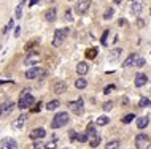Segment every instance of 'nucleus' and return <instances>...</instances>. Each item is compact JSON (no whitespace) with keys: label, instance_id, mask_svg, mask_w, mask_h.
Instances as JSON below:
<instances>
[{"label":"nucleus","instance_id":"1","mask_svg":"<svg viewBox=\"0 0 151 149\" xmlns=\"http://www.w3.org/2000/svg\"><path fill=\"white\" fill-rule=\"evenodd\" d=\"M69 121H70L69 113L62 111V113L54 114V117H53V121H51V127H53V128H60V127H65V125L69 124Z\"/></svg>","mask_w":151,"mask_h":149},{"label":"nucleus","instance_id":"2","mask_svg":"<svg viewBox=\"0 0 151 149\" xmlns=\"http://www.w3.org/2000/svg\"><path fill=\"white\" fill-rule=\"evenodd\" d=\"M33 103H35V97L30 95V94L21 92V97H19V101H18V108H19V110H27V108H32Z\"/></svg>","mask_w":151,"mask_h":149},{"label":"nucleus","instance_id":"3","mask_svg":"<svg viewBox=\"0 0 151 149\" xmlns=\"http://www.w3.org/2000/svg\"><path fill=\"white\" fill-rule=\"evenodd\" d=\"M67 33H69V30H67V29H57V30H56V32H54V38H53V46L59 48V46L64 43V40H65Z\"/></svg>","mask_w":151,"mask_h":149},{"label":"nucleus","instance_id":"4","mask_svg":"<svg viewBox=\"0 0 151 149\" xmlns=\"http://www.w3.org/2000/svg\"><path fill=\"white\" fill-rule=\"evenodd\" d=\"M69 108L76 114V116H81V114L85 113V101H83V99H78L76 101H70Z\"/></svg>","mask_w":151,"mask_h":149},{"label":"nucleus","instance_id":"5","mask_svg":"<svg viewBox=\"0 0 151 149\" xmlns=\"http://www.w3.org/2000/svg\"><path fill=\"white\" fill-rule=\"evenodd\" d=\"M46 72L45 68H42V67H33V68H29L27 72H26V78L27 79H35V78H42L45 76Z\"/></svg>","mask_w":151,"mask_h":149},{"label":"nucleus","instance_id":"6","mask_svg":"<svg viewBox=\"0 0 151 149\" xmlns=\"http://www.w3.org/2000/svg\"><path fill=\"white\" fill-rule=\"evenodd\" d=\"M15 106H16V103L15 101H3L2 105H0V116L2 117H5V116H8V114H11V111L15 110Z\"/></svg>","mask_w":151,"mask_h":149},{"label":"nucleus","instance_id":"7","mask_svg":"<svg viewBox=\"0 0 151 149\" xmlns=\"http://www.w3.org/2000/svg\"><path fill=\"white\" fill-rule=\"evenodd\" d=\"M89 6H91V0H80L75 5V13L76 14H85V13H88Z\"/></svg>","mask_w":151,"mask_h":149},{"label":"nucleus","instance_id":"8","mask_svg":"<svg viewBox=\"0 0 151 149\" xmlns=\"http://www.w3.org/2000/svg\"><path fill=\"white\" fill-rule=\"evenodd\" d=\"M148 146V135L145 133H140L135 137V148L137 149H146Z\"/></svg>","mask_w":151,"mask_h":149},{"label":"nucleus","instance_id":"9","mask_svg":"<svg viewBox=\"0 0 151 149\" xmlns=\"http://www.w3.org/2000/svg\"><path fill=\"white\" fill-rule=\"evenodd\" d=\"M0 149H18V143L13 138H5L0 141Z\"/></svg>","mask_w":151,"mask_h":149},{"label":"nucleus","instance_id":"10","mask_svg":"<svg viewBox=\"0 0 151 149\" xmlns=\"http://www.w3.org/2000/svg\"><path fill=\"white\" fill-rule=\"evenodd\" d=\"M38 62V52L37 51H30L24 59V65H35Z\"/></svg>","mask_w":151,"mask_h":149},{"label":"nucleus","instance_id":"11","mask_svg":"<svg viewBox=\"0 0 151 149\" xmlns=\"http://www.w3.org/2000/svg\"><path fill=\"white\" fill-rule=\"evenodd\" d=\"M146 83H148V76H146L145 73H139V74H135V81H134L135 87H143Z\"/></svg>","mask_w":151,"mask_h":149},{"label":"nucleus","instance_id":"12","mask_svg":"<svg viewBox=\"0 0 151 149\" xmlns=\"http://www.w3.org/2000/svg\"><path fill=\"white\" fill-rule=\"evenodd\" d=\"M137 59H139V54H130L129 57H126V60H124V63H123V67L124 68H129V67H132V65H135V62H137Z\"/></svg>","mask_w":151,"mask_h":149},{"label":"nucleus","instance_id":"13","mask_svg":"<svg viewBox=\"0 0 151 149\" xmlns=\"http://www.w3.org/2000/svg\"><path fill=\"white\" fill-rule=\"evenodd\" d=\"M45 137H46L45 128H35V130L30 133V138H32V140H40V138H45Z\"/></svg>","mask_w":151,"mask_h":149},{"label":"nucleus","instance_id":"14","mask_svg":"<svg viewBox=\"0 0 151 149\" xmlns=\"http://www.w3.org/2000/svg\"><path fill=\"white\" fill-rule=\"evenodd\" d=\"M67 90V84L64 83V81H57V83L54 84V92L57 94V95H60V94H64Z\"/></svg>","mask_w":151,"mask_h":149},{"label":"nucleus","instance_id":"15","mask_svg":"<svg viewBox=\"0 0 151 149\" xmlns=\"http://www.w3.org/2000/svg\"><path fill=\"white\" fill-rule=\"evenodd\" d=\"M56 18H57V11H56V8H51V10H48V11L45 13V19H46V21H49V22H54Z\"/></svg>","mask_w":151,"mask_h":149},{"label":"nucleus","instance_id":"16","mask_svg":"<svg viewBox=\"0 0 151 149\" xmlns=\"http://www.w3.org/2000/svg\"><path fill=\"white\" fill-rule=\"evenodd\" d=\"M89 70V65L86 62H80L78 65H76V73L80 74V76H83V74H86Z\"/></svg>","mask_w":151,"mask_h":149},{"label":"nucleus","instance_id":"17","mask_svg":"<svg viewBox=\"0 0 151 149\" xmlns=\"http://www.w3.org/2000/svg\"><path fill=\"white\" fill-rule=\"evenodd\" d=\"M142 10H143V3H142V2H134V3H132V8H130L132 14L139 16L140 13H142Z\"/></svg>","mask_w":151,"mask_h":149},{"label":"nucleus","instance_id":"18","mask_svg":"<svg viewBox=\"0 0 151 149\" xmlns=\"http://www.w3.org/2000/svg\"><path fill=\"white\" fill-rule=\"evenodd\" d=\"M26 121H27V114H21V116H19L18 119H16L15 122H13V127H15V128H18V130H19V128H21L22 125H24Z\"/></svg>","mask_w":151,"mask_h":149},{"label":"nucleus","instance_id":"19","mask_svg":"<svg viewBox=\"0 0 151 149\" xmlns=\"http://www.w3.org/2000/svg\"><path fill=\"white\" fill-rule=\"evenodd\" d=\"M121 52H123V49H121V48H115V49H112V51L108 52V59H110V60H116V59H119Z\"/></svg>","mask_w":151,"mask_h":149},{"label":"nucleus","instance_id":"20","mask_svg":"<svg viewBox=\"0 0 151 149\" xmlns=\"http://www.w3.org/2000/svg\"><path fill=\"white\" fill-rule=\"evenodd\" d=\"M150 124V117L148 116H143V117H139V121H137V127L139 128H146Z\"/></svg>","mask_w":151,"mask_h":149},{"label":"nucleus","instance_id":"21","mask_svg":"<svg viewBox=\"0 0 151 149\" xmlns=\"http://www.w3.org/2000/svg\"><path fill=\"white\" fill-rule=\"evenodd\" d=\"M75 87L76 89H86V87H88V81L85 79V78H78V79L75 81Z\"/></svg>","mask_w":151,"mask_h":149},{"label":"nucleus","instance_id":"22","mask_svg":"<svg viewBox=\"0 0 151 149\" xmlns=\"http://www.w3.org/2000/svg\"><path fill=\"white\" fill-rule=\"evenodd\" d=\"M60 106V101L59 100H51L46 103V110L48 111H53V110H57V108Z\"/></svg>","mask_w":151,"mask_h":149},{"label":"nucleus","instance_id":"23","mask_svg":"<svg viewBox=\"0 0 151 149\" xmlns=\"http://www.w3.org/2000/svg\"><path fill=\"white\" fill-rule=\"evenodd\" d=\"M100 144V137L99 135H94V137L89 138V146L91 148H97Z\"/></svg>","mask_w":151,"mask_h":149},{"label":"nucleus","instance_id":"24","mask_svg":"<svg viewBox=\"0 0 151 149\" xmlns=\"http://www.w3.org/2000/svg\"><path fill=\"white\" fill-rule=\"evenodd\" d=\"M108 122H110L108 116H100V117H97V119H96V124L99 125V127H100V125H107Z\"/></svg>","mask_w":151,"mask_h":149},{"label":"nucleus","instance_id":"25","mask_svg":"<svg viewBox=\"0 0 151 149\" xmlns=\"http://www.w3.org/2000/svg\"><path fill=\"white\" fill-rule=\"evenodd\" d=\"M119 140H112V141H108L107 143V146H105V149H118L119 148Z\"/></svg>","mask_w":151,"mask_h":149},{"label":"nucleus","instance_id":"26","mask_svg":"<svg viewBox=\"0 0 151 149\" xmlns=\"http://www.w3.org/2000/svg\"><path fill=\"white\" fill-rule=\"evenodd\" d=\"M139 106H142V108H146V106H151V100L148 99V97H142L139 101Z\"/></svg>","mask_w":151,"mask_h":149},{"label":"nucleus","instance_id":"27","mask_svg":"<svg viewBox=\"0 0 151 149\" xmlns=\"http://www.w3.org/2000/svg\"><path fill=\"white\" fill-rule=\"evenodd\" d=\"M85 54H86V59H94V57L97 56V49L96 48H89Z\"/></svg>","mask_w":151,"mask_h":149},{"label":"nucleus","instance_id":"28","mask_svg":"<svg viewBox=\"0 0 151 149\" xmlns=\"http://www.w3.org/2000/svg\"><path fill=\"white\" fill-rule=\"evenodd\" d=\"M86 133H88V137H94V135H97L96 133V127H94V124H89L88 125V128H86Z\"/></svg>","mask_w":151,"mask_h":149},{"label":"nucleus","instance_id":"29","mask_svg":"<svg viewBox=\"0 0 151 149\" xmlns=\"http://www.w3.org/2000/svg\"><path fill=\"white\" fill-rule=\"evenodd\" d=\"M88 140H89L88 133H78V137H76V141H80V143H86Z\"/></svg>","mask_w":151,"mask_h":149},{"label":"nucleus","instance_id":"30","mask_svg":"<svg viewBox=\"0 0 151 149\" xmlns=\"http://www.w3.org/2000/svg\"><path fill=\"white\" fill-rule=\"evenodd\" d=\"M134 117H135V114L134 113H130V114H127V116H124L123 117V124H130L134 121Z\"/></svg>","mask_w":151,"mask_h":149},{"label":"nucleus","instance_id":"31","mask_svg":"<svg viewBox=\"0 0 151 149\" xmlns=\"http://www.w3.org/2000/svg\"><path fill=\"white\" fill-rule=\"evenodd\" d=\"M13 27H15V19H10V21H8V24H6V27H5V29H3V33H8L10 32V30H11L13 29Z\"/></svg>","mask_w":151,"mask_h":149},{"label":"nucleus","instance_id":"32","mask_svg":"<svg viewBox=\"0 0 151 149\" xmlns=\"http://www.w3.org/2000/svg\"><path fill=\"white\" fill-rule=\"evenodd\" d=\"M108 33H110V30H103L102 37H100V43H102L103 46H107V38H108Z\"/></svg>","mask_w":151,"mask_h":149},{"label":"nucleus","instance_id":"33","mask_svg":"<svg viewBox=\"0 0 151 149\" xmlns=\"http://www.w3.org/2000/svg\"><path fill=\"white\" fill-rule=\"evenodd\" d=\"M115 89H116V86H115V84H108V86H107L105 89H103V94H105V95H108V94H112Z\"/></svg>","mask_w":151,"mask_h":149},{"label":"nucleus","instance_id":"34","mask_svg":"<svg viewBox=\"0 0 151 149\" xmlns=\"http://www.w3.org/2000/svg\"><path fill=\"white\" fill-rule=\"evenodd\" d=\"M56 146H57V141L51 140V141H48V143L45 144V149H56Z\"/></svg>","mask_w":151,"mask_h":149},{"label":"nucleus","instance_id":"35","mask_svg":"<svg viewBox=\"0 0 151 149\" xmlns=\"http://www.w3.org/2000/svg\"><path fill=\"white\" fill-rule=\"evenodd\" d=\"M15 13H16V14H15L16 19H21V18H22V5H18V6H16V11H15Z\"/></svg>","mask_w":151,"mask_h":149},{"label":"nucleus","instance_id":"36","mask_svg":"<svg viewBox=\"0 0 151 149\" xmlns=\"http://www.w3.org/2000/svg\"><path fill=\"white\" fill-rule=\"evenodd\" d=\"M113 13H115V11H113V8H108V10L105 11V14H103V19H112Z\"/></svg>","mask_w":151,"mask_h":149},{"label":"nucleus","instance_id":"37","mask_svg":"<svg viewBox=\"0 0 151 149\" xmlns=\"http://www.w3.org/2000/svg\"><path fill=\"white\" fill-rule=\"evenodd\" d=\"M145 59H143V57H139V59H137V62H135V65L139 67V68H142V67H145Z\"/></svg>","mask_w":151,"mask_h":149},{"label":"nucleus","instance_id":"38","mask_svg":"<svg viewBox=\"0 0 151 149\" xmlns=\"http://www.w3.org/2000/svg\"><path fill=\"white\" fill-rule=\"evenodd\" d=\"M113 108V101H105V103H103V110L105 111H110Z\"/></svg>","mask_w":151,"mask_h":149},{"label":"nucleus","instance_id":"39","mask_svg":"<svg viewBox=\"0 0 151 149\" xmlns=\"http://www.w3.org/2000/svg\"><path fill=\"white\" fill-rule=\"evenodd\" d=\"M69 137H70V141H75L76 137H78V133H76L75 130H70V132H69Z\"/></svg>","mask_w":151,"mask_h":149},{"label":"nucleus","instance_id":"40","mask_svg":"<svg viewBox=\"0 0 151 149\" xmlns=\"http://www.w3.org/2000/svg\"><path fill=\"white\" fill-rule=\"evenodd\" d=\"M40 108H42V103H40V101H37V106H33V108H32V113H38Z\"/></svg>","mask_w":151,"mask_h":149},{"label":"nucleus","instance_id":"41","mask_svg":"<svg viewBox=\"0 0 151 149\" xmlns=\"http://www.w3.org/2000/svg\"><path fill=\"white\" fill-rule=\"evenodd\" d=\"M65 19H67V21H72V19H73L72 11H70V10H67V11H65Z\"/></svg>","mask_w":151,"mask_h":149},{"label":"nucleus","instance_id":"42","mask_svg":"<svg viewBox=\"0 0 151 149\" xmlns=\"http://www.w3.org/2000/svg\"><path fill=\"white\" fill-rule=\"evenodd\" d=\"M19 33H21V26H16V29H15V37L16 38L19 37Z\"/></svg>","mask_w":151,"mask_h":149},{"label":"nucleus","instance_id":"43","mask_svg":"<svg viewBox=\"0 0 151 149\" xmlns=\"http://www.w3.org/2000/svg\"><path fill=\"white\" fill-rule=\"evenodd\" d=\"M124 24H127V21L124 18H121L119 21H118V26H121V27H124Z\"/></svg>","mask_w":151,"mask_h":149},{"label":"nucleus","instance_id":"44","mask_svg":"<svg viewBox=\"0 0 151 149\" xmlns=\"http://www.w3.org/2000/svg\"><path fill=\"white\" fill-rule=\"evenodd\" d=\"M40 146H42V141H40V140H35V141H33V148H40Z\"/></svg>","mask_w":151,"mask_h":149},{"label":"nucleus","instance_id":"45","mask_svg":"<svg viewBox=\"0 0 151 149\" xmlns=\"http://www.w3.org/2000/svg\"><path fill=\"white\" fill-rule=\"evenodd\" d=\"M137 26H139V27H145V26H143V19L142 18L137 19Z\"/></svg>","mask_w":151,"mask_h":149},{"label":"nucleus","instance_id":"46","mask_svg":"<svg viewBox=\"0 0 151 149\" xmlns=\"http://www.w3.org/2000/svg\"><path fill=\"white\" fill-rule=\"evenodd\" d=\"M35 3H38V0H29V5H30V6H33Z\"/></svg>","mask_w":151,"mask_h":149},{"label":"nucleus","instance_id":"47","mask_svg":"<svg viewBox=\"0 0 151 149\" xmlns=\"http://www.w3.org/2000/svg\"><path fill=\"white\" fill-rule=\"evenodd\" d=\"M113 2H115V5H121V2H123V0H113Z\"/></svg>","mask_w":151,"mask_h":149},{"label":"nucleus","instance_id":"48","mask_svg":"<svg viewBox=\"0 0 151 149\" xmlns=\"http://www.w3.org/2000/svg\"><path fill=\"white\" fill-rule=\"evenodd\" d=\"M146 149H151V144H148V146H146Z\"/></svg>","mask_w":151,"mask_h":149},{"label":"nucleus","instance_id":"49","mask_svg":"<svg viewBox=\"0 0 151 149\" xmlns=\"http://www.w3.org/2000/svg\"><path fill=\"white\" fill-rule=\"evenodd\" d=\"M24 2H26V0H21V5H22V3H24Z\"/></svg>","mask_w":151,"mask_h":149},{"label":"nucleus","instance_id":"50","mask_svg":"<svg viewBox=\"0 0 151 149\" xmlns=\"http://www.w3.org/2000/svg\"><path fill=\"white\" fill-rule=\"evenodd\" d=\"M46 2H54V0H46Z\"/></svg>","mask_w":151,"mask_h":149},{"label":"nucleus","instance_id":"51","mask_svg":"<svg viewBox=\"0 0 151 149\" xmlns=\"http://www.w3.org/2000/svg\"><path fill=\"white\" fill-rule=\"evenodd\" d=\"M65 149H67V148H65Z\"/></svg>","mask_w":151,"mask_h":149}]
</instances>
